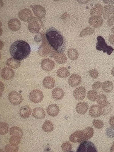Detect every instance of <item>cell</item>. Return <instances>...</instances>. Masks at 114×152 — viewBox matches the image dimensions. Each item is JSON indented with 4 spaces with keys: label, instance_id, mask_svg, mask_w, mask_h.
Returning <instances> with one entry per match:
<instances>
[{
    "label": "cell",
    "instance_id": "cell-1",
    "mask_svg": "<svg viewBox=\"0 0 114 152\" xmlns=\"http://www.w3.org/2000/svg\"><path fill=\"white\" fill-rule=\"evenodd\" d=\"M47 40L50 46L58 53H63L65 50L66 42L61 33L53 27L47 29L45 34Z\"/></svg>",
    "mask_w": 114,
    "mask_h": 152
},
{
    "label": "cell",
    "instance_id": "cell-2",
    "mask_svg": "<svg viewBox=\"0 0 114 152\" xmlns=\"http://www.w3.org/2000/svg\"><path fill=\"white\" fill-rule=\"evenodd\" d=\"M9 51L11 55L14 58L20 61L28 57L31 52V48L26 42L18 40L12 44Z\"/></svg>",
    "mask_w": 114,
    "mask_h": 152
},
{
    "label": "cell",
    "instance_id": "cell-3",
    "mask_svg": "<svg viewBox=\"0 0 114 152\" xmlns=\"http://www.w3.org/2000/svg\"><path fill=\"white\" fill-rule=\"evenodd\" d=\"M97 39L96 49L99 51H102L104 53H106L108 55H110L113 51V48L111 46L107 45L105 40L101 36L97 37Z\"/></svg>",
    "mask_w": 114,
    "mask_h": 152
},
{
    "label": "cell",
    "instance_id": "cell-4",
    "mask_svg": "<svg viewBox=\"0 0 114 152\" xmlns=\"http://www.w3.org/2000/svg\"><path fill=\"white\" fill-rule=\"evenodd\" d=\"M77 152H96L97 149L94 144L91 142L85 141L82 142L78 146Z\"/></svg>",
    "mask_w": 114,
    "mask_h": 152
},
{
    "label": "cell",
    "instance_id": "cell-5",
    "mask_svg": "<svg viewBox=\"0 0 114 152\" xmlns=\"http://www.w3.org/2000/svg\"><path fill=\"white\" fill-rule=\"evenodd\" d=\"M29 96L30 100L35 103L41 102L44 98L42 92L38 89H34L31 91L29 93Z\"/></svg>",
    "mask_w": 114,
    "mask_h": 152
},
{
    "label": "cell",
    "instance_id": "cell-6",
    "mask_svg": "<svg viewBox=\"0 0 114 152\" xmlns=\"http://www.w3.org/2000/svg\"><path fill=\"white\" fill-rule=\"evenodd\" d=\"M8 98L11 103L15 105L20 104L23 100L21 95L15 91L11 92L9 94Z\"/></svg>",
    "mask_w": 114,
    "mask_h": 152
},
{
    "label": "cell",
    "instance_id": "cell-7",
    "mask_svg": "<svg viewBox=\"0 0 114 152\" xmlns=\"http://www.w3.org/2000/svg\"><path fill=\"white\" fill-rule=\"evenodd\" d=\"M69 139L70 141L74 143H80L85 141L83 130L75 131L70 136Z\"/></svg>",
    "mask_w": 114,
    "mask_h": 152
},
{
    "label": "cell",
    "instance_id": "cell-8",
    "mask_svg": "<svg viewBox=\"0 0 114 152\" xmlns=\"http://www.w3.org/2000/svg\"><path fill=\"white\" fill-rule=\"evenodd\" d=\"M86 90L83 86H80L76 88L73 91V95L76 100H82L85 97Z\"/></svg>",
    "mask_w": 114,
    "mask_h": 152
},
{
    "label": "cell",
    "instance_id": "cell-9",
    "mask_svg": "<svg viewBox=\"0 0 114 152\" xmlns=\"http://www.w3.org/2000/svg\"><path fill=\"white\" fill-rule=\"evenodd\" d=\"M103 9L102 5L100 4H96L91 8L90 11L91 17H102Z\"/></svg>",
    "mask_w": 114,
    "mask_h": 152
},
{
    "label": "cell",
    "instance_id": "cell-10",
    "mask_svg": "<svg viewBox=\"0 0 114 152\" xmlns=\"http://www.w3.org/2000/svg\"><path fill=\"white\" fill-rule=\"evenodd\" d=\"M55 66V64L54 61L49 59L43 60L41 63L42 68L45 71L49 72L52 70Z\"/></svg>",
    "mask_w": 114,
    "mask_h": 152
},
{
    "label": "cell",
    "instance_id": "cell-11",
    "mask_svg": "<svg viewBox=\"0 0 114 152\" xmlns=\"http://www.w3.org/2000/svg\"><path fill=\"white\" fill-rule=\"evenodd\" d=\"M89 114L92 117H99L102 114V108L99 105H93L89 108Z\"/></svg>",
    "mask_w": 114,
    "mask_h": 152
},
{
    "label": "cell",
    "instance_id": "cell-12",
    "mask_svg": "<svg viewBox=\"0 0 114 152\" xmlns=\"http://www.w3.org/2000/svg\"><path fill=\"white\" fill-rule=\"evenodd\" d=\"M82 81L81 77L77 74L72 75L68 78V82L69 85L72 87H75L79 85Z\"/></svg>",
    "mask_w": 114,
    "mask_h": 152
},
{
    "label": "cell",
    "instance_id": "cell-13",
    "mask_svg": "<svg viewBox=\"0 0 114 152\" xmlns=\"http://www.w3.org/2000/svg\"><path fill=\"white\" fill-rule=\"evenodd\" d=\"M1 75L2 78L5 80H9L12 79L15 75L14 71L9 68L5 67L1 70Z\"/></svg>",
    "mask_w": 114,
    "mask_h": 152
},
{
    "label": "cell",
    "instance_id": "cell-14",
    "mask_svg": "<svg viewBox=\"0 0 114 152\" xmlns=\"http://www.w3.org/2000/svg\"><path fill=\"white\" fill-rule=\"evenodd\" d=\"M103 21L102 17H91L89 19L88 23L94 28H97L103 24Z\"/></svg>",
    "mask_w": 114,
    "mask_h": 152
},
{
    "label": "cell",
    "instance_id": "cell-15",
    "mask_svg": "<svg viewBox=\"0 0 114 152\" xmlns=\"http://www.w3.org/2000/svg\"><path fill=\"white\" fill-rule=\"evenodd\" d=\"M103 16L105 19H108L114 15V5H105L103 8Z\"/></svg>",
    "mask_w": 114,
    "mask_h": 152
},
{
    "label": "cell",
    "instance_id": "cell-16",
    "mask_svg": "<svg viewBox=\"0 0 114 152\" xmlns=\"http://www.w3.org/2000/svg\"><path fill=\"white\" fill-rule=\"evenodd\" d=\"M88 108V106L87 103L84 102H81L77 104L76 110L78 113L83 115L87 112Z\"/></svg>",
    "mask_w": 114,
    "mask_h": 152
},
{
    "label": "cell",
    "instance_id": "cell-17",
    "mask_svg": "<svg viewBox=\"0 0 114 152\" xmlns=\"http://www.w3.org/2000/svg\"><path fill=\"white\" fill-rule=\"evenodd\" d=\"M59 107L55 104L50 105L46 109V112L48 114L53 117L57 116L59 114Z\"/></svg>",
    "mask_w": 114,
    "mask_h": 152
},
{
    "label": "cell",
    "instance_id": "cell-18",
    "mask_svg": "<svg viewBox=\"0 0 114 152\" xmlns=\"http://www.w3.org/2000/svg\"><path fill=\"white\" fill-rule=\"evenodd\" d=\"M32 115L34 118L37 119H40L45 117V113L42 108L36 107L33 109Z\"/></svg>",
    "mask_w": 114,
    "mask_h": 152
},
{
    "label": "cell",
    "instance_id": "cell-19",
    "mask_svg": "<svg viewBox=\"0 0 114 152\" xmlns=\"http://www.w3.org/2000/svg\"><path fill=\"white\" fill-rule=\"evenodd\" d=\"M44 86L48 89L53 88L55 85V81L52 77L48 76L44 78L42 82Z\"/></svg>",
    "mask_w": 114,
    "mask_h": 152
},
{
    "label": "cell",
    "instance_id": "cell-20",
    "mask_svg": "<svg viewBox=\"0 0 114 152\" xmlns=\"http://www.w3.org/2000/svg\"><path fill=\"white\" fill-rule=\"evenodd\" d=\"M20 116L24 119L28 117L31 115V110L30 108L28 106H22L19 110Z\"/></svg>",
    "mask_w": 114,
    "mask_h": 152
},
{
    "label": "cell",
    "instance_id": "cell-21",
    "mask_svg": "<svg viewBox=\"0 0 114 152\" xmlns=\"http://www.w3.org/2000/svg\"><path fill=\"white\" fill-rule=\"evenodd\" d=\"M52 95L54 99L58 100L63 98L64 95V92L61 88H56L52 91Z\"/></svg>",
    "mask_w": 114,
    "mask_h": 152
},
{
    "label": "cell",
    "instance_id": "cell-22",
    "mask_svg": "<svg viewBox=\"0 0 114 152\" xmlns=\"http://www.w3.org/2000/svg\"><path fill=\"white\" fill-rule=\"evenodd\" d=\"M102 88L103 91L106 93L111 92L113 88V82L109 80L106 81L102 84Z\"/></svg>",
    "mask_w": 114,
    "mask_h": 152
},
{
    "label": "cell",
    "instance_id": "cell-23",
    "mask_svg": "<svg viewBox=\"0 0 114 152\" xmlns=\"http://www.w3.org/2000/svg\"><path fill=\"white\" fill-rule=\"evenodd\" d=\"M56 74L59 77L66 78L70 74L68 70L66 67H61L59 68L57 71Z\"/></svg>",
    "mask_w": 114,
    "mask_h": 152
},
{
    "label": "cell",
    "instance_id": "cell-24",
    "mask_svg": "<svg viewBox=\"0 0 114 152\" xmlns=\"http://www.w3.org/2000/svg\"><path fill=\"white\" fill-rule=\"evenodd\" d=\"M10 135L12 136H16L19 137L21 138L23 136V132L19 127L15 126L11 127L10 129Z\"/></svg>",
    "mask_w": 114,
    "mask_h": 152
},
{
    "label": "cell",
    "instance_id": "cell-25",
    "mask_svg": "<svg viewBox=\"0 0 114 152\" xmlns=\"http://www.w3.org/2000/svg\"><path fill=\"white\" fill-rule=\"evenodd\" d=\"M54 59L57 63L63 64L66 62L67 58L66 55L64 53L57 52L55 55Z\"/></svg>",
    "mask_w": 114,
    "mask_h": 152
},
{
    "label": "cell",
    "instance_id": "cell-26",
    "mask_svg": "<svg viewBox=\"0 0 114 152\" xmlns=\"http://www.w3.org/2000/svg\"><path fill=\"white\" fill-rule=\"evenodd\" d=\"M97 102L101 108L106 105L108 102L107 101L106 96L103 94H100L98 96Z\"/></svg>",
    "mask_w": 114,
    "mask_h": 152
},
{
    "label": "cell",
    "instance_id": "cell-27",
    "mask_svg": "<svg viewBox=\"0 0 114 152\" xmlns=\"http://www.w3.org/2000/svg\"><path fill=\"white\" fill-rule=\"evenodd\" d=\"M84 137L85 141L90 139L93 136L94 134V130L93 128L90 127L85 128L83 130Z\"/></svg>",
    "mask_w": 114,
    "mask_h": 152
},
{
    "label": "cell",
    "instance_id": "cell-28",
    "mask_svg": "<svg viewBox=\"0 0 114 152\" xmlns=\"http://www.w3.org/2000/svg\"><path fill=\"white\" fill-rule=\"evenodd\" d=\"M42 128L43 130L45 132H50L53 130L54 126L50 121L46 120L43 123Z\"/></svg>",
    "mask_w": 114,
    "mask_h": 152
},
{
    "label": "cell",
    "instance_id": "cell-29",
    "mask_svg": "<svg viewBox=\"0 0 114 152\" xmlns=\"http://www.w3.org/2000/svg\"><path fill=\"white\" fill-rule=\"evenodd\" d=\"M68 58L71 60H76L78 56V53L76 49L72 48L68 51Z\"/></svg>",
    "mask_w": 114,
    "mask_h": 152
},
{
    "label": "cell",
    "instance_id": "cell-30",
    "mask_svg": "<svg viewBox=\"0 0 114 152\" xmlns=\"http://www.w3.org/2000/svg\"><path fill=\"white\" fill-rule=\"evenodd\" d=\"M7 64L9 66L13 68H16L19 67L20 65V62L13 58L8 59L7 62Z\"/></svg>",
    "mask_w": 114,
    "mask_h": 152
},
{
    "label": "cell",
    "instance_id": "cell-31",
    "mask_svg": "<svg viewBox=\"0 0 114 152\" xmlns=\"http://www.w3.org/2000/svg\"><path fill=\"white\" fill-rule=\"evenodd\" d=\"M94 32L93 29L90 27H86L81 31L80 34V37H82L91 35Z\"/></svg>",
    "mask_w": 114,
    "mask_h": 152
},
{
    "label": "cell",
    "instance_id": "cell-32",
    "mask_svg": "<svg viewBox=\"0 0 114 152\" xmlns=\"http://www.w3.org/2000/svg\"><path fill=\"white\" fill-rule=\"evenodd\" d=\"M95 90H91L89 91L87 94V97L90 101H95L98 96Z\"/></svg>",
    "mask_w": 114,
    "mask_h": 152
},
{
    "label": "cell",
    "instance_id": "cell-33",
    "mask_svg": "<svg viewBox=\"0 0 114 152\" xmlns=\"http://www.w3.org/2000/svg\"><path fill=\"white\" fill-rule=\"evenodd\" d=\"M21 138L16 136H12L9 139L10 144L15 146H17L20 143Z\"/></svg>",
    "mask_w": 114,
    "mask_h": 152
},
{
    "label": "cell",
    "instance_id": "cell-34",
    "mask_svg": "<svg viewBox=\"0 0 114 152\" xmlns=\"http://www.w3.org/2000/svg\"><path fill=\"white\" fill-rule=\"evenodd\" d=\"M8 124L5 123H0V133L1 135L6 134L8 131Z\"/></svg>",
    "mask_w": 114,
    "mask_h": 152
},
{
    "label": "cell",
    "instance_id": "cell-35",
    "mask_svg": "<svg viewBox=\"0 0 114 152\" xmlns=\"http://www.w3.org/2000/svg\"><path fill=\"white\" fill-rule=\"evenodd\" d=\"M62 150L65 152L70 151L72 149V144L68 141H66L63 143L61 146Z\"/></svg>",
    "mask_w": 114,
    "mask_h": 152
},
{
    "label": "cell",
    "instance_id": "cell-36",
    "mask_svg": "<svg viewBox=\"0 0 114 152\" xmlns=\"http://www.w3.org/2000/svg\"><path fill=\"white\" fill-rule=\"evenodd\" d=\"M19 147L18 145L15 146L10 144L6 145L5 149L6 152H17L19 150Z\"/></svg>",
    "mask_w": 114,
    "mask_h": 152
},
{
    "label": "cell",
    "instance_id": "cell-37",
    "mask_svg": "<svg viewBox=\"0 0 114 152\" xmlns=\"http://www.w3.org/2000/svg\"><path fill=\"white\" fill-rule=\"evenodd\" d=\"M101 108L102 111V114L105 115H107L110 112L111 109V106L110 104L108 102L106 105Z\"/></svg>",
    "mask_w": 114,
    "mask_h": 152
},
{
    "label": "cell",
    "instance_id": "cell-38",
    "mask_svg": "<svg viewBox=\"0 0 114 152\" xmlns=\"http://www.w3.org/2000/svg\"><path fill=\"white\" fill-rule=\"evenodd\" d=\"M93 126L96 128L100 129L103 126V123L100 120L94 119L92 122Z\"/></svg>",
    "mask_w": 114,
    "mask_h": 152
},
{
    "label": "cell",
    "instance_id": "cell-39",
    "mask_svg": "<svg viewBox=\"0 0 114 152\" xmlns=\"http://www.w3.org/2000/svg\"><path fill=\"white\" fill-rule=\"evenodd\" d=\"M89 73L90 76L94 79L97 78L99 76L98 72L95 69H93L89 71Z\"/></svg>",
    "mask_w": 114,
    "mask_h": 152
},
{
    "label": "cell",
    "instance_id": "cell-40",
    "mask_svg": "<svg viewBox=\"0 0 114 152\" xmlns=\"http://www.w3.org/2000/svg\"><path fill=\"white\" fill-rule=\"evenodd\" d=\"M102 83L100 81L94 82L92 86V88L95 90H98L101 88L102 85Z\"/></svg>",
    "mask_w": 114,
    "mask_h": 152
},
{
    "label": "cell",
    "instance_id": "cell-41",
    "mask_svg": "<svg viewBox=\"0 0 114 152\" xmlns=\"http://www.w3.org/2000/svg\"><path fill=\"white\" fill-rule=\"evenodd\" d=\"M106 133L109 137H114V128L110 127L107 128L106 130Z\"/></svg>",
    "mask_w": 114,
    "mask_h": 152
},
{
    "label": "cell",
    "instance_id": "cell-42",
    "mask_svg": "<svg viewBox=\"0 0 114 152\" xmlns=\"http://www.w3.org/2000/svg\"><path fill=\"white\" fill-rule=\"evenodd\" d=\"M107 23L110 27L114 26V15L111 16L107 20Z\"/></svg>",
    "mask_w": 114,
    "mask_h": 152
},
{
    "label": "cell",
    "instance_id": "cell-43",
    "mask_svg": "<svg viewBox=\"0 0 114 152\" xmlns=\"http://www.w3.org/2000/svg\"><path fill=\"white\" fill-rule=\"evenodd\" d=\"M108 40L110 44L114 46V34H112L109 36Z\"/></svg>",
    "mask_w": 114,
    "mask_h": 152
},
{
    "label": "cell",
    "instance_id": "cell-44",
    "mask_svg": "<svg viewBox=\"0 0 114 152\" xmlns=\"http://www.w3.org/2000/svg\"><path fill=\"white\" fill-rule=\"evenodd\" d=\"M110 125L113 127H114V116L111 117L109 120Z\"/></svg>",
    "mask_w": 114,
    "mask_h": 152
},
{
    "label": "cell",
    "instance_id": "cell-45",
    "mask_svg": "<svg viewBox=\"0 0 114 152\" xmlns=\"http://www.w3.org/2000/svg\"><path fill=\"white\" fill-rule=\"evenodd\" d=\"M103 1L105 3L114 4V1L103 0Z\"/></svg>",
    "mask_w": 114,
    "mask_h": 152
},
{
    "label": "cell",
    "instance_id": "cell-46",
    "mask_svg": "<svg viewBox=\"0 0 114 152\" xmlns=\"http://www.w3.org/2000/svg\"><path fill=\"white\" fill-rule=\"evenodd\" d=\"M111 152H114V141H113L112 146L110 148Z\"/></svg>",
    "mask_w": 114,
    "mask_h": 152
},
{
    "label": "cell",
    "instance_id": "cell-47",
    "mask_svg": "<svg viewBox=\"0 0 114 152\" xmlns=\"http://www.w3.org/2000/svg\"><path fill=\"white\" fill-rule=\"evenodd\" d=\"M111 73L112 75L114 76V66L112 68L111 71Z\"/></svg>",
    "mask_w": 114,
    "mask_h": 152
},
{
    "label": "cell",
    "instance_id": "cell-48",
    "mask_svg": "<svg viewBox=\"0 0 114 152\" xmlns=\"http://www.w3.org/2000/svg\"><path fill=\"white\" fill-rule=\"evenodd\" d=\"M111 31L112 33H114V26L111 29Z\"/></svg>",
    "mask_w": 114,
    "mask_h": 152
}]
</instances>
